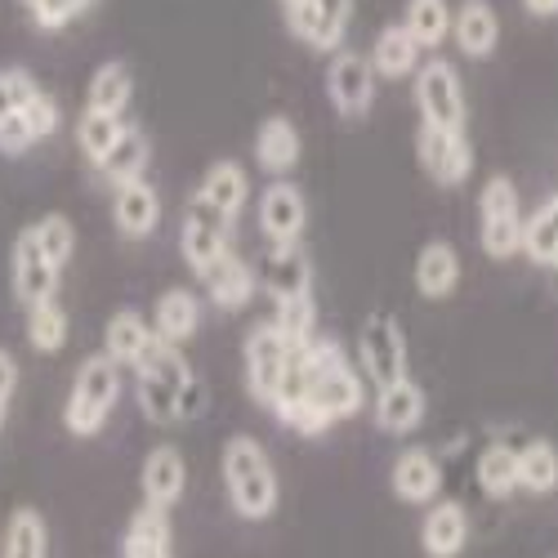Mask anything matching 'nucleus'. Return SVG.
<instances>
[{"label":"nucleus","mask_w":558,"mask_h":558,"mask_svg":"<svg viewBox=\"0 0 558 558\" xmlns=\"http://www.w3.org/2000/svg\"><path fill=\"white\" fill-rule=\"evenodd\" d=\"M121 558H170V509L157 505L134 509L121 541Z\"/></svg>","instance_id":"cd10ccee"},{"label":"nucleus","mask_w":558,"mask_h":558,"mask_svg":"<svg viewBox=\"0 0 558 558\" xmlns=\"http://www.w3.org/2000/svg\"><path fill=\"white\" fill-rule=\"evenodd\" d=\"M527 5V14H536V19H554L558 14V0H523Z\"/></svg>","instance_id":"a18cd8bd"},{"label":"nucleus","mask_w":558,"mask_h":558,"mask_svg":"<svg viewBox=\"0 0 558 558\" xmlns=\"http://www.w3.org/2000/svg\"><path fill=\"white\" fill-rule=\"evenodd\" d=\"M193 197H202L206 206H215V210L228 215V219H238L242 206L251 202V179H246V170H242L238 161H215V166L202 174V189H197Z\"/></svg>","instance_id":"a878e982"},{"label":"nucleus","mask_w":558,"mask_h":558,"mask_svg":"<svg viewBox=\"0 0 558 558\" xmlns=\"http://www.w3.org/2000/svg\"><path fill=\"white\" fill-rule=\"evenodd\" d=\"M415 108H421V125H438V130H464V85L460 72L447 59H429L415 68Z\"/></svg>","instance_id":"423d86ee"},{"label":"nucleus","mask_w":558,"mask_h":558,"mask_svg":"<svg viewBox=\"0 0 558 558\" xmlns=\"http://www.w3.org/2000/svg\"><path fill=\"white\" fill-rule=\"evenodd\" d=\"M134 99V76L125 63H104L95 76H89V89H85V108L89 112H112V117H125Z\"/></svg>","instance_id":"7c9ffc66"},{"label":"nucleus","mask_w":558,"mask_h":558,"mask_svg":"<svg viewBox=\"0 0 558 558\" xmlns=\"http://www.w3.org/2000/svg\"><path fill=\"white\" fill-rule=\"evenodd\" d=\"M121 398V366L108 357V353H89L81 366H76V380H72V393L63 402V425L72 438H95L108 415Z\"/></svg>","instance_id":"20e7f679"},{"label":"nucleus","mask_w":558,"mask_h":558,"mask_svg":"<svg viewBox=\"0 0 558 558\" xmlns=\"http://www.w3.org/2000/svg\"><path fill=\"white\" fill-rule=\"evenodd\" d=\"M295 5H300V0H282V10H287V14H291V10H295Z\"/></svg>","instance_id":"de8ad7c7"},{"label":"nucleus","mask_w":558,"mask_h":558,"mask_svg":"<svg viewBox=\"0 0 558 558\" xmlns=\"http://www.w3.org/2000/svg\"><path fill=\"white\" fill-rule=\"evenodd\" d=\"M10 272H14V295H19L23 308L45 304V300H59V277H63V272H59L50 259H45V251H40V242H36L32 223L19 232Z\"/></svg>","instance_id":"f8f14e48"},{"label":"nucleus","mask_w":558,"mask_h":558,"mask_svg":"<svg viewBox=\"0 0 558 558\" xmlns=\"http://www.w3.org/2000/svg\"><path fill=\"white\" fill-rule=\"evenodd\" d=\"M407 36L421 45V50H438L451 36V5L447 0H407Z\"/></svg>","instance_id":"72a5a7b5"},{"label":"nucleus","mask_w":558,"mask_h":558,"mask_svg":"<svg viewBox=\"0 0 558 558\" xmlns=\"http://www.w3.org/2000/svg\"><path fill=\"white\" fill-rule=\"evenodd\" d=\"M272 327L287 336V344H291V349H304V344H308V340L317 336V308H313V295L277 304V317H272Z\"/></svg>","instance_id":"ea45409f"},{"label":"nucleus","mask_w":558,"mask_h":558,"mask_svg":"<svg viewBox=\"0 0 558 558\" xmlns=\"http://www.w3.org/2000/svg\"><path fill=\"white\" fill-rule=\"evenodd\" d=\"M304 144H300V130L291 117H264L255 130V161L268 174H291L300 161Z\"/></svg>","instance_id":"4be33fe9"},{"label":"nucleus","mask_w":558,"mask_h":558,"mask_svg":"<svg viewBox=\"0 0 558 558\" xmlns=\"http://www.w3.org/2000/svg\"><path fill=\"white\" fill-rule=\"evenodd\" d=\"M327 95L340 117L371 112V104H376V72H371V59H362L353 50H336V59L327 68Z\"/></svg>","instance_id":"ddd939ff"},{"label":"nucleus","mask_w":558,"mask_h":558,"mask_svg":"<svg viewBox=\"0 0 558 558\" xmlns=\"http://www.w3.org/2000/svg\"><path fill=\"white\" fill-rule=\"evenodd\" d=\"M68 313L59 300H45V304H32L27 308V344L36 353H59L68 344Z\"/></svg>","instance_id":"e433bc0d"},{"label":"nucleus","mask_w":558,"mask_h":558,"mask_svg":"<svg viewBox=\"0 0 558 558\" xmlns=\"http://www.w3.org/2000/svg\"><path fill=\"white\" fill-rule=\"evenodd\" d=\"M193 366L174 344L153 340L148 353L134 362V393H138V411L148 415L153 425H179L183 421V393L193 389Z\"/></svg>","instance_id":"f03ea898"},{"label":"nucleus","mask_w":558,"mask_h":558,"mask_svg":"<svg viewBox=\"0 0 558 558\" xmlns=\"http://www.w3.org/2000/svg\"><path fill=\"white\" fill-rule=\"evenodd\" d=\"M138 487H144V505H157V509L179 505L183 487H189V464H183L179 447L170 442L153 447L144 460V474H138Z\"/></svg>","instance_id":"a211bd4d"},{"label":"nucleus","mask_w":558,"mask_h":558,"mask_svg":"<svg viewBox=\"0 0 558 558\" xmlns=\"http://www.w3.org/2000/svg\"><path fill=\"white\" fill-rule=\"evenodd\" d=\"M148 327H153V336H157L161 344H174V349L189 344V340L197 336V327H202V300H197L189 287L161 291L157 304H153Z\"/></svg>","instance_id":"f3484780"},{"label":"nucleus","mask_w":558,"mask_h":558,"mask_svg":"<svg viewBox=\"0 0 558 558\" xmlns=\"http://www.w3.org/2000/svg\"><path fill=\"white\" fill-rule=\"evenodd\" d=\"M470 541V514L456 505V500H438L425 523H421V545L429 558H456Z\"/></svg>","instance_id":"393cba45"},{"label":"nucleus","mask_w":558,"mask_h":558,"mask_svg":"<svg viewBox=\"0 0 558 558\" xmlns=\"http://www.w3.org/2000/svg\"><path fill=\"white\" fill-rule=\"evenodd\" d=\"M32 232H36V242H40L45 259H50V264L63 272V268L72 264V255H76V228H72V219H63V215H45V219L32 223Z\"/></svg>","instance_id":"58836bf2"},{"label":"nucleus","mask_w":558,"mask_h":558,"mask_svg":"<svg viewBox=\"0 0 558 558\" xmlns=\"http://www.w3.org/2000/svg\"><path fill=\"white\" fill-rule=\"evenodd\" d=\"M425 411H429V398H425V389L415 385L411 376H402V380H393V385H385L376 393V425L385 434H411V429H421Z\"/></svg>","instance_id":"aec40b11"},{"label":"nucleus","mask_w":558,"mask_h":558,"mask_svg":"<svg viewBox=\"0 0 558 558\" xmlns=\"http://www.w3.org/2000/svg\"><path fill=\"white\" fill-rule=\"evenodd\" d=\"M23 112V121H27V130H32V138L40 144V138H50L54 130H59V121H63V112H59V104L45 95V89H36V95L19 108Z\"/></svg>","instance_id":"79ce46f5"},{"label":"nucleus","mask_w":558,"mask_h":558,"mask_svg":"<svg viewBox=\"0 0 558 558\" xmlns=\"http://www.w3.org/2000/svg\"><path fill=\"white\" fill-rule=\"evenodd\" d=\"M14 393H19V362H14L10 349H0V429H5V421H10Z\"/></svg>","instance_id":"c03bdc74"},{"label":"nucleus","mask_w":558,"mask_h":558,"mask_svg":"<svg viewBox=\"0 0 558 558\" xmlns=\"http://www.w3.org/2000/svg\"><path fill=\"white\" fill-rule=\"evenodd\" d=\"M112 223L130 242L153 238L157 223H161V197H157V189L148 179H130L112 193Z\"/></svg>","instance_id":"2eb2a0df"},{"label":"nucleus","mask_w":558,"mask_h":558,"mask_svg":"<svg viewBox=\"0 0 558 558\" xmlns=\"http://www.w3.org/2000/svg\"><path fill=\"white\" fill-rule=\"evenodd\" d=\"M389 483H393V496H398V500H407V505H429V500L438 496V487H442V464L434 460V451L411 447V451H402V456L393 460Z\"/></svg>","instance_id":"412c9836"},{"label":"nucleus","mask_w":558,"mask_h":558,"mask_svg":"<svg viewBox=\"0 0 558 558\" xmlns=\"http://www.w3.org/2000/svg\"><path fill=\"white\" fill-rule=\"evenodd\" d=\"M451 40L460 45V54L470 59H487L500 40V19L487 0H464V5L451 14Z\"/></svg>","instance_id":"5701e85b"},{"label":"nucleus","mask_w":558,"mask_h":558,"mask_svg":"<svg viewBox=\"0 0 558 558\" xmlns=\"http://www.w3.org/2000/svg\"><path fill=\"white\" fill-rule=\"evenodd\" d=\"M291 344L287 336L272 327V322H259V327L246 336V389L259 407H272L277 389L287 380V366H291Z\"/></svg>","instance_id":"6e6552de"},{"label":"nucleus","mask_w":558,"mask_h":558,"mask_svg":"<svg viewBox=\"0 0 558 558\" xmlns=\"http://www.w3.org/2000/svg\"><path fill=\"white\" fill-rule=\"evenodd\" d=\"M460 287V255L451 242H425L415 255V291L425 300H447Z\"/></svg>","instance_id":"b1692460"},{"label":"nucleus","mask_w":558,"mask_h":558,"mask_svg":"<svg viewBox=\"0 0 558 558\" xmlns=\"http://www.w3.org/2000/svg\"><path fill=\"white\" fill-rule=\"evenodd\" d=\"M36 76H27L23 68H0V121L14 117L32 95H36Z\"/></svg>","instance_id":"a19ab883"},{"label":"nucleus","mask_w":558,"mask_h":558,"mask_svg":"<svg viewBox=\"0 0 558 558\" xmlns=\"http://www.w3.org/2000/svg\"><path fill=\"white\" fill-rule=\"evenodd\" d=\"M121 134H125V117H112V112H89L85 108L81 121H76V144H81L89 166H99Z\"/></svg>","instance_id":"f704fd0d"},{"label":"nucleus","mask_w":558,"mask_h":558,"mask_svg":"<svg viewBox=\"0 0 558 558\" xmlns=\"http://www.w3.org/2000/svg\"><path fill=\"white\" fill-rule=\"evenodd\" d=\"M357 366H362V376L376 389H385V385L407 376V340H402L398 322L389 313H371L362 322V331H357Z\"/></svg>","instance_id":"0eeeda50"},{"label":"nucleus","mask_w":558,"mask_h":558,"mask_svg":"<svg viewBox=\"0 0 558 558\" xmlns=\"http://www.w3.org/2000/svg\"><path fill=\"white\" fill-rule=\"evenodd\" d=\"M295 362H300V398L295 402H313L331 425L362 411V402H366L362 376L336 340L313 336L304 349H295ZM295 402H287V407H295ZM272 411H282V407H272Z\"/></svg>","instance_id":"f257e3e1"},{"label":"nucleus","mask_w":558,"mask_h":558,"mask_svg":"<svg viewBox=\"0 0 558 558\" xmlns=\"http://www.w3.org/2000/svg\"><path fill=\"white\" fill-rule=\"evenodd\" d=\"M255 215H259V232L272 246H300L304 228H308V202H304V193L295 189V183H287V179L268 183Z\"/></svg>","instance_id":"9b49d317"},{"label":"nucleus","mask_w":558,"mask_h":558,"mask_svg":"<svg viewBox=\"0 0 558 558\" xmlns=\"http://www.w3.org/2000/svg\"><path fill=\"white\" fill-rule=\"evenodd\" d=\"M219 470H223L228 500H232V509H238L242 519L259 523V519H268L277 509V470H272L268 451L251 434H232L223 442Z\"/></svg>","instance_id":"7ed1b4c3"},{"label":"nucleus","mask_w":558,"mask_h":558,"mask_svg":"<svg viewBox=\"0 0 558 558\" xmlns=\"http://www.w3.org/2000/svg\"><path fill=\"white\" fill-rule=\"evenodd\" d=\"M478 487L492 496V500H505L509 492L519 487V451L505 447V442H492L483 456H478Z\"/></svg>","instance_id":"c9c22d12"},{"label":"nucleus","mask_w":558,"mask_h":558,"mask_svg":"<svg viewBox=\"0 0 558 558\" xmlns=\"http://www.w3.org/2000/svg\"><path fill=\"white\" fill-rule=\"evenodd\" d=\"M202 282H206L210 304H215V308H228V313L246 308V304L255 300V291H259L255 268H251L242 255H232V251H228L219 264H210V268L202 272Z\"/></svg>","instance_id":"6ab92c4d"},{"label":"nucleus","mask_w":558,"mask_h":558,"mask_svg":"<svg viewBox=\"0 0 558 558\" xmlns=\"http://www.w3.org/2000/svg\"><path fill=\"white\" fill-rule=\"evenodd\" d=\"M89 5H95V0H50V5H45V14L36 19V27H40V32H59V27H68L72 19H81Z\"/></svg>","instance_id":"37998d69"},{"label":"nucleus","mask_w":558,"mask_h":558,"mask_svg":"<svg viewBox=\"0 0 558 558\" xmlns=\"http://www.w3.org/2000/svg\"><path fill=\"white\" fill-rule=\"evenodd\" d=\"M255 277L264 282V291L272 295V304L313 295V264H308V255L300 246H272Z\"/></svg>","instance_id":"dca6fc26"},{"label":"nucleus","mask_w":558,"mask_h":558,"mask_svg":"<svg viewBox=\"0 0 558 558\" xmlns=\"http://www.w3.org/2000/svg\"><path fill=\"white\" fill-rule=\"evenodd\" d=\"M153 327H148V317L144 313H134V308H121L108 317V327H104V353L117 362V366H134L138 357L148 353L153 344Z\"/></svg>","instance_id":"bb28decb"},{"label":"nucleus","mask_w":558,"mask_h":558,"mask_svg":"<svg viewBox=\"0 0 558 558\" xmlns=\"http://www.w3.org/2000/svg\"><path fill=\"white\" fill-rule=\"evenodd\" d=\"M415 68H421V45L407 36L402 23L385 27L376 36V50H371V72L385 81H402V76H415Z\"/></svg>","instance_id":"c85d7f7f"},{"label":"nucleus","mask_w":558,"mask_h":558,"mask_svg":"<svg viewBox=\"0 0 558 558\" xmlns=\"http://www.w3.org/2000/svg\"><path fill=\"white\" fill-rule=\"evenodd\" d=\"M415 157H421L425 174L438 183V189H456V183H464L474 170V153L464 144V130L421 125V134H415Z\"/></svg>","instance_id":"9d476101"},{"label":"nucleus","mask_w":558,"mask_h":558,"mask_svg":"<svg viewBox=\"0 0 558 558\" xmlns=\"http://www.w3.org/2000/svg\"><path fill=\"white\" fill-rule=\"evenodd\" d=\"M148 157H153V144H148V134L138 130V125H125V134L112 144V153L95 166L112 189H121V183H130V179H144V170H148Z\"/></svg>","instance_id":"c756f323"},{"label":"nucleus","mask_w":558,"mask_h":558,"mask_svg":"<svg viewBox=\"0 0 558 558\" xmlns=\"http://www.w3.org/2000/svg\"><path fill=\"white\" fill-rule=\"evenodd\" d=\"M45 5H50V0H23V10L32 14V23H36L40 14H45Z\"/></svg>","instance_id":"49530a36"},{"label":"nucleus","mask_w":558,"mask_h":558,"mask_svg":"<svg viewBox=\"0 0 558 558\" xmlns=\"http://www.w3.org/2000/svg\"><path fill=\"white\" fill-rule=\"evenodd\" d=\"M287 19H291V32L308 45V50L331 54L336 45L344 40V32H349L353 0H300Z\"/></svg>","instance_id":"4468645a"},{"label":"nucleus","mask_w":558,"mask_h":558,"mask_svg":"<svg viewBox=\"0 0 558 558\" xmlns=\"http://www.w3.org/2000/svg\"><path fill=\"white\" fill-rule=\"evenodd\" d=\"M0 558H50V527L36 509H14L5 523V545H0Z\"/></svg>","instance_id":"473e14b6"},{"label":"nucleus","mask_w":558,"mask_h":558,"mask_svg":"<svg viewBox=\"0 0 558 558\" xmlns=\"http://www.w3.org/2000/svg\"><path fill=\"white\" fill-rule=\"evenodd\" d=\"M523 238V210H519V189L505 174H492L478 197V242L492 259H509Z\"/></svg>","instance_id":"39448f33"},{"label":"nucleus","mask_w":558,"mask_h":558,"mask_svg":"<svg viewBox=\"0 0 558 558\" xmlns=\"http://www.w3.org/2000/svg\"><path fill=\"white\" fill-rule=\"evenodd\" d=\"M519 251H523L532 264H541V268H558V193H554L532 219H523Z\"/></svg>","instance_id":"2f4dec72"},{"label":"nucleus","mask_w":558,"mask_h":558,"mask_svg":"<svg viewBox=\"0 0 558 558\" xmlns=\"http://www.w3.org/2000/svg\"><path fill=\"white\" fill-rule=\"evenodd\" d=\"M519 487H527L536 496H545V492L558 487V451L549 442L536 438V442H527L519 451Z\"/></svg>","instance_id":"4c0bfd02"},{"label":"nucleus","mask_w":558,"mask_h":558,"mask_svg":"<svg viewBox=\"0 0 558 558\" xmlns=\"http://www.w3.org/2000/svg\"><path fill=\"white\" fill-rule=\"evenodd\" d=\"M232 219L219 215L215 206H206L202 197L189 202V210H183V232H179V246H183V264H189L197 277L219 264L232 246Z\"/></svg>","instance_id":"1a4fd4ad"}]
</instances>
